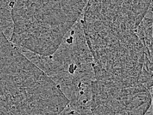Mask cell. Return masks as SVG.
Returning <instances> with one entry per match:
<instances>
[{
  "instance_id": "6da1fadb",
  "label": "cell",
  "mask_w": 153,
  "mask_h": 115,
  "mask_svg": "<svg viewBox=\"0 0 153 115\" xmlns=\"http://www.w3.org/2000/svg\"><path fill=\"white\" fill-rule=\"evenodd\" d=\"M21 51L51 78L68 99L61 114H92L94 60L80 18L52 55L40 56Z\"/></svg>"
},
{
  "instance_id": "7a4b0ae2",
  "label": "cell",
  "mask_w": 153,
  "mask_h": 115,
  "mask_svg": "<svg viewBox=\"0 0 153 115\" xmlns=\"http://www.w3.org/2000/svg\"><path fill=\"white\" fill-rule=\"evenodd\" d=\"M88 0H15L10 40L19 49L40 56L57 49L82 16Z\"/></svg>"
},
{
  "instance_id": "3957f363",
  "label": "cell",
  "mask_w": 153,
  "mask_h": 115,
  "mask_svg": "<svg viewBox=\"0 0 153 115\" xmlns=\"http://www.w3.org/2000/svg\"><path fill=\"white\" fill-rule=\"evenodd\" d=\"M152 0H88L80 21L90 50L137 36Z\"/></svg>"
},
{
  "instance_id": "277c9868",
  "label": "cell",
  "mask_w": 153,
  "mask_h": 115,
  "mask_svg": "<svg viewBox=\"0 0 153 115\" xmlns=\"http://www.w3.org/2000/svg\"><path fill=\"white\" fill-rule=\"evenodd\" d=\"M152 101V93L142 84L100 80L92 83V114H151Z\"/></svg>"
},
{
  "instance_id": "5b68a950",
  "label": "cell",
  "mask_w": 153,
  "mask_h": 115,
  "mask_svg": "<svg viewBox=\"0 0 153 115\" xmlns=\"http://www.w3.org/2000/svg\"><path fill=\"white\" fill-rule=\"evenodd\" d=\"M137 33L145 47L146 55L152 60V4L138 26Z\"/></svg>"
},
{
  "instance_id": "8992f818",
  "label": "cell",
  "mask_w": 153,
  "mask_h": 115,
  "mask_svg": "<svg viewBox=\"0 0 153 115\" xmlns=\"http://www.w3.org/2000/svg\"><path fill=\"white\" fill-rule=\"evenodd\" d=\"M15 0H0V27L10 40L13 30L12 7Z\"/></svg>"
},
{
  "instance_id": "52a82bcc",
  "label": "cell",
  "mask_w": 153,
  "mask_h": 115,
  "mask_svg": "<svg viewBox=\"0 0 153 115\" xmlns=\"http://www.w3.org/2000/svg\"><path fill=\"white\" fill-rule=\"evenodd\" d=\"M6 51H5V42H4V35L0 29V90L3 80V75L4 72V63H5Z\"/></svg>"
}]
</instances>
